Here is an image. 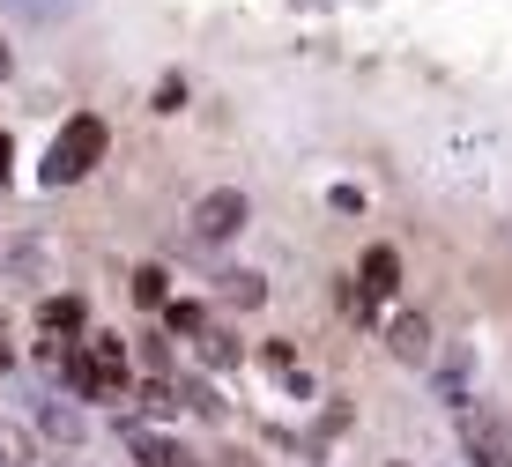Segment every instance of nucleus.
<instances>
[{"instance_id": "11", "label": "nucleus", "mask_w": 512, "mask_h": 467, "mask_svg": "<svg viewBox=\"0 0 512 467\" xmlns=\"http://www.w3.org/2000/svg\"><path fill=\"white\" fill-rule=\"evenodd\" d=\"M134 401H141V416H149V423H171V416H179V379H141Z\"/></svg>"}, {"instance_id": "13", "label": "nucleus", "mask_w": 512, "mask_h": 467, "mask_svg": "<svg viewBox=\"0 0 512 467\" xmlns=\"http://www.w3.org/2000/svg\"><path fill=\"white\" fill-rule=\"evenodd\" d=\"M0 467H38V430L0 423Z\"/></svg>"}, {"instance_id": "1", "label": "nucleus", "mask_w": 512, "mask_h": 467, "mask_svg": "<svg viewBox=\"0 0 512 467\" xmlns=\"http://www.w3.org/2000/svg\"><path fill=\"white\" fill-rule=\"evenodd\" d=\"M104 149H112V127H104L97 112H75L60 134H52V149H45L38 178H45V186H82V178L104 164Z\"/></svg>"}, {"instance_id": "4", "label": "nucleus", "mask_w": 512, "mask_h": 467, "mask_svg": "<svg viewBox=\"0 0 512 467\" xmlns=\"http://www.w3.org/2000/svg\"><path fill=\"white\" fill-rule=\"evenodd\" d=\"M52 379H60L75 401H119V386H112V371L90 356V341H67L60 349V364H52Z\"/></svg>"}, {"instance_id": "21", "label": "nucleus", "mask_w": 512, "mask_h": 467, "mask_svg": "<svg viewBox=\"0 0 512 467\" xmlns=\"http://www.w3.org/2000/svg\"><path fill=\"white\" fill-rule=\"evenodd\" d=\"M8 164H15V141H8V134H0V178H8Z\"/></svg>"}, {"instance_id": "10", "label": "nucleus", "mask_w": 512, "mask_h": 467, "mask_svg": "<svg viewBox=\"0 0 512 467\" xmlns=\"http://www.w3.org/2000/svg\"><path fill=\"white\" fill-rule=\"evenodd\" d=\"M119 430H127V445H134L141 467H186V453L171 438H156V430H141V423H119Z\"/></svg>"}, {"instance_id": "22", "label": "nucleus", "mask_w": 512, "mask_h": 467, "mask_svg": "<svg viewBox=\"0 0 512 467\" xmlns=\"http://www.w3.org/2000/svg\"><path fill=\"white\" fill-rule=\"evenodd\" d=\"M0 75H8V45H0Z\"/></svg>"}, {"instance_id": "19", "label": "nucleus", "mask_w": 512, "mask_h": 467, "mask_svg": "<svg viewBox=\"0 0 512 467\" xmlns=\"http://www.w3.org/2000/svg\"><path fill=\"white\" fill-rule=\"evenodd\" d=\"M8 8H15V15H23V23H52V15H60V8H67V0H8Z\"/></svg>"}, {"instance_id": "3", "label": "nucleus", "mask_w": 512, "mask_h": 467, "mask_svg": "<svg viewBox=\"0 0 512 467\" xmlns=\"http://www.w3.org/2000/svg\"><path fill=\"white\" fill-rule=\"evenodd\" d=\"M461 453H468V467H512V430L490 416V408H461Z\"/></svg>"}, {"instance_id": "16", "label": "nucleus", "mask_w": 512, "mask_h": 467, "mask_svg": "<svg viewBox=\"0 0 512 467\" xmlns=\"http://www.w3.org/2000/svg\"><path fill=\"white\" fill-rule=\"evenodd\" d=\"M193 356H201L208 371H223V364H238V334H223V327H208L201 341H193Z\"/></svg>"}, {"instance_id": "18", "label": "nucleus", "mask_w": 512, "mask_h": 467, "mask_svg": "<svg viewBox=\"0 0 512 467\" xmlns=\"http://www.w3.org/2000/svg\"><path fill=\"white\" fill-rule=\"evenodd\" d=\"M327 208L334 215H364V186H327Z\"/></svg>"}, {"instance_id": "9", "label": "nucleus", "mask_w": 512, "mask_h": 467, "mask_svg": "<svg viewBox=\"0 0 512 467\" xmlns=\"http://www.w3.org/2000/svg\"><path fill=\"white\" fill-rule=\"evenodd\" d=\"M38 334L60 341V349L82 341V334H90V327H82V297H38Z\"/></svg>"}, {"instance_id": "20", "label": "nucleus", "mask_w": 512, "mask_h": 467, "mask_svg": "<svg viewBox=\"0 0 512 467\" xmlns=\"http://www.w3.org/2000/svg\"><path fill=\"white\" fill-rule=\"evenodd\" d=\"M8 371H15V349H8V334H0V379H8Z\"/></svg>"}, {"instance_id": "12", "label": "nucleus", "mask_w": 512, "mask_h": 467, "mask_svg": "<svg viewBox=\"0 0 512 467\" xmlns=\"http://www.w3.org/2000/svg\"><path fill=\"white\" fill-rule=\"evenodd\" d=\"M134 304H141V312H164V304H171V275H164L156 260L134 267Z\"/></svg>"}, {"instance_id": "8", "label": "nucleus", "mask_w": 512, "mask_h": 467, "mask_svg": "<svg viewBox=\"0 0 512 467\" xmlns=\"http://www.w3.org/2000/svg\"><path fill=\"white\" fill-rule=\"evenodd\" d=\"M38 438H52V445H82V438H90V423H82L75 401L45 393V401H38Z\"/></svg>"}, {"instance_id": "5", "label": "nucleus", "mask_w": 512, "mask_h": 467, "mask_svg": "<svg viewBox=\"0 0 512 467\" xmlns=\"http://www.w3.org/2000/svg\"><path fill=\"white\" fill-rule=\"evenodd\" d=\"M386 349H394V364H431V319L423 312H394L386 319Z\"/></svg>"}, {"instance_id": "6", "label": "nucleus", "mask_w": 512, "mask_h": 467, "mask_svg": "<svg viewBox=\"0 0 512 467\" xmlns=\"http://www.w3.org/2000/svg\"><path fill=\"white\" fill-rule=\"evenodd\" d=\"M216 304L223 312H260V304H268V275H260V267H223L216 275Z\"/></svg>"}, {"instance_id": "23", "label": "nucleus", "mask_w": 512, "mask_h": 467, "mask_svg": "<svg viewBox=\"0 0 512 467\" xmlns=\"http://www.w3.org/2000/svg\"><path fill=\"white\" fill-rule=\"evenodd\" d=\"M394 467H401V460H394Z\"/></svg>"}, {"instance_id": "17", "label": "nucleus", "mask_w": 512, "mask_h": 467, "mask_svg": "<svg viewBox=\"0 0 512 467\" xmlns=\"http://www.w3.org/2000/svg\"><path fill=\"white\" fill-rule=\"evenodd\" d=\"M179 104H186V82H179V75H164V82H156V104H149V112H164V119H171Z\"/></svg>"}, {"instance_id": "14", "label": "nucleus", "mask_w": 512, "mask_h": 467, "mask_svg": "<svg viewBox=\"0 0 512 467\" xmlns=\"http://www.w3.org/2000/svg\"><path fill=\"white\" fill-rule=\"evenodd\" d=\"M179 408H186V416H201V423H223V401H216V386H208V379H179Z\"/></svg>"}, {"instance_id": "2", "label": "nucleus", "mask_w": 512, "mask_h": 467, "mask_svg": "<svg viewBox=\"0 0 512 467\" xmlns=\"http://www.w3.org/2000/svg\"><path fill=\"white\" fill-rule=\"evenodd\" d=\"M245 223H253V201H245L238 186H208L201 201H193V215H186V230H193L201 245H231Z\"/></svg>"}, {"instance_id": "15", "label": "nucleus", "mask_w": 512, "mask_h": 467, "mask_svg": "<svg viewBox=\"0 0 512 467\" xmlns=\"http://www.w3.org/2000/svg\"><path fill=\"white\" fill-rule=\"evenodd\" d=\"M164 327L179 334V341H201L208 334V304H179V297H171L164 304Z\"/></svg>"}, {"instance_id": "7", "label": "nucleus", "mask_w": 512, "mask_h": 467, "mask_svg": "<svg viewBox=\"0 0 512 467\" xmlns=\"http://www.w3.org/2000/svg\"><path fill=\"white\" fill-rule=\"evenodd\" d=\"M349 282H357V290L372 297V304H379V297H394V290H401V253H394V245H372V253L357 260V275H349Z\"/></svg>"}]
</instances>
